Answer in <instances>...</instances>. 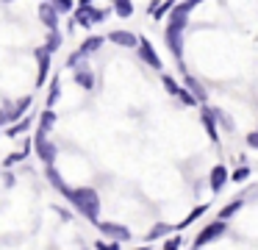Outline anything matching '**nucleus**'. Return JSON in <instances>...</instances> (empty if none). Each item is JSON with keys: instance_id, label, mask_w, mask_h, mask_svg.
<instances>
[{"instance_id": "f257e3e1", "label": "nucleus", "mask_w": 258, "mask_h": 250, "mask_svg": "<svg viewBox=\"0 0 258 250\" xmlns=\"http://www.w3.org/2000/svg\"><path fill=\"white\" fill-rule=\"evenodd\" d=\"M64 197H67L70 203L75 206V211L84 214L92 225L100 220V194H97L92 186H78V189H70L67 186V189H64Z\"/></svg>"}, {"instance_id": "f03ea898", "label": "nucleus", "mask_w": 258, "mask_h": 250, "mask_svg": "<svg viewBox=\"0 0 258 250\" xmlns=\"http://www.w3.org/2000/svg\"><path fill=\"white\" fill-rule=\"evenodd\" d=\"M106 17H108V11H103V9H95V6H78V9H73V28L75 25H81V28L100 25Z\"/></svg>"}, {"instance_id": "7ed1b4c3", "label": "nucleus", "mask_w": 258, "mask_h": 250, "mask_svg": "<svg viewBox=\"0 0 258 250\" xmlns=\"http://www.w3.org/2000/svg\"><path fill=\"white\" fill-rule=\"evenodd\" d=\"M34 150H36V156H39L45 164H56V159H58V147L47 139V133H39L36 131V136H34Z\"/></svg>"}, {"instance_id": "20e7f679", "label": "nucleus", "mask_w": 258, "mask_h": 250, "mask_svg": "<svg viewBox=\"0 0 258 250\" xmlns=\"http://www.w3.org/2000/svg\"><path fill=\"white\" fill-rule=\"evenodd\" d=\"M136 50H139V59L145 61L147 67H153V70H161V56L156 53V47H153V42L147 36H139V42H136Z\"/></svg>"}, {"instance_id": "39448f33", "label": "nucleus", "mask_w": 258, "mask_h": 250, "mask_svg": "<svg viewBox=\"0 0 258 250\" xmlns=\"http://www.w3.org/2000/svg\"><path fill=\"white\" fill-rule=\"evenodd\" d=\"M95 228L103 233V236L114 239V242H128V239H131V231L125 225H119V222H103V220H97Z\"/></svg>"}, {"instance_id": "423d86ee", "label": "nucleus", "mask_w": 258, "mask_h": 250, "mask_svg": "<svg viewBox=\"0 0 258 250\" xmlns=\"http://www.w3.org/2000/svg\"><path fill=\"white\" fill-rule=\"evenodd\" d=\"M225 231H228V222L225 220H217V222H211V225H206L200 233H197V239H195V250L203 247V244H208L211 239H219Z\"/></svg>"}, {"instance_id": "0eeeda50", "label": "nucleus", "mask_w": 258, "mask_h": 250, "mask_svg": "<svg viewBox=\"0 0 258 250\" xmlns=\"http://www.w3.org/2000/svg\"><path fill=\"white\" fill-rule=\"evenodd\" d=\"M217 111H219V109H211V106H206V103H203V109H200V120H203V125H206V131H208V139H211V142H217V139H219V128H217Z\"/></svg>"}, {"instance_id": "6e6552de", "label": "nucleus", "mask_w": 258, "mask_h": 250, "mask_svg": "<svg viewBox=\"0 0 258 250\" xmlns=\"http://www.w3.org/2000/svg\"><path fill=\"white\" fill-rule=\"evenodd\" d=\"M164 39H167L169 53H172L178 61L183 59V33H180V31H169V28H164Z\"/></svg>"}, {"instance_id": "1a4fd4ad", "label": "nucleus", "mask_w": 258, "mask_h": 250, "mask_svg": "<svg viewBox=\"0 0 258 250\" xmlns=\"http://www.w3.org/2000/svg\"><path fill=\"white\" fill-rule=\"evenodd\" d=\"M39 20H42V25H45L47 31H56V28H58V11L50 6V0H42V6H39Z\"/></svg>"}, {"instance_id": "9d476101", "label": "nucleus", "mask_w": 258, "mask_h": 250, "mask_svg": "<svg viewBox=\"0 0 258 250\" xmlns=\"http://www.w3.org/2000/svg\"><path fill=\"white\" fill-rule=\"evenodd\" d=\"M183 86L191 92V97H195L197 103H206V100H208V92H206V86H203V83L197 81L195 75H189V72H183Z\"/></svg>"}, {"instance_id": "9b49d317", "label": "nucleus", "mask_w": 258, "mask_h": 250, "mask_svg": "<svg viewBox=\"0 0 258 250\" xmlns=\"http://www.w3.org/2000/svg\"><path fill=\"white\" fill-rule=\"evenodd\" d=\"M106 39L114 42V44H119V47H136V42H139V36L131 33V31H111Z\"/></svg>"}, {"instance_id": "f8f14e48", "label": "nucleus", "mask_w": 258, "mask_h": 250, "mask_svg": "<svg viewBox=\"0 0 258 250\" xmlns=\"http://www.w3.org/2000/svg\"><path fill=\"white\" fill-rule=\"evenodd\" d=\"M34 56L39 59V75H36V83L42 86V83L47 81V72H50V53H47L45 47H36Z\"/></svg>"}, {"instance_id": "ddd939ff", "label": "nucleus", "mask_w": 258, "mask_h": 250, "mask_svg": "<svg viewBox=\"0 0 258 250\" xmlns=\"http://www.w3.org/2000/svg\"><path fill=\"white\" fill-rule=\"evenodd\" d=\"M31 103H34V97L28 94V97H20L17 103L9 106V122H17L20 117H25V111L31 109Z\"/></svg>"}, {"instance_id": "4468645a", "label": "nucleus", "mask_w": 258, "mask_h": 250, "mask_svg": "<svg viewBox=\"0 0 258 250\" xmlns=\"http://www.w3.org/2000/svg\"><path fill=\"white\" fill-rule=\"evenodd\" d=\"M225 183H228V170L222 164H217L211 170V192H222Z\"/></svg>"}, {"instance_id": "2eb2a0df", "label": "nucleus", "mask_w": 258, "mask_h": 250, "mask_svg": "<svg viewBox=\"0 0 258 250\" xmlns=\"http://www.w3.org/2000/svg\"><path fill=\"white\" fill-rule=\"evenodd\" d=\"M45 178H47V183H53V186L58 189V192L64 194V189H67V183H64V178H61V172L56 170L53 164H45Z\"/></svg>"}, {"instance_id": "dca6fc26", "label": "nucleus", "mask_w": 258, "mask_h": 250, "mask_svg": "<svg viewBox=\"0 0 258 250\" xmlns=\"http://www.w3.org/2000/svg\"><path fill=\"white\" fill-rule=\"evenodd\" d=\"M103 42H106L103 36H86L84 44L78 47V53H81V56H92V53H97V50L103 47Z\"/></svg>"}, {"instance_id": "f3484780", "label": "nucleus", "mask_w": 258, "mask_h": 250, "mask_svg": "<svg viewBox=\"0 0 258 250\" xmlns=\"http://www.w3.org/2000/svg\"><path fill=\"white\" fill-rule=\"evenodd\" d=\"M56 122H58L56 111H53V109H45V111H42V117H39V133H50L53 128H56Z\"/></svg>"}, {"instance_id": "a211bd4d", "label": "nucleus", "mask_w": 258, "mask_h": 250, "mask_svg": "<svg viewBox=\"0 0 258 250\" xmlns=\"http://www.w3.org/2000/svg\"><path fill=\"white\" fill-rule=\"evenodd\" d=\"M28 128H31V117H20L17 122H9L6 136H9V139H14V136H20V133H25Z\"/></svg>"}, {"instance_id": "6ab92c4d", "label": "nucleus", "mask_w": 258, "mask_h": 250, "mask_svg": "<svg viewBox=\"0 0 258 250\" xmlns=\"http://www.w3.org/2000/svg\"><path fill=\"white\" fill-rule=\"evenodd\" d=\"M75 83H78L81 89H86V92H92V89H95V72L92 70H78L75 72Z\"/></svg>"}, {"instance_id": "aec40b11", "label": "nucleus", "mask_w": 258, "mask_h": 250, "mask_svg": "<svg viewBox=\"0 0 258 250\" xmlns=\"http://www.w3.org/2000/svg\"><path fill=\"white\" fill-rule=\"evenodd\" d=\"M206 211H208V203L197 206V209H191V211H189V217H186L183 222H178V225H172V228H175V231H183L186 225H191V222H197V220H200V217L206 214Z\"/></svg>"}, {"instance_id": "412c9836", "label": "nucleus", "mask_w": 258, "mask_h": 250, "mask_svg": "<svg viewBox=\"0 0 258 250\" xmlns=\"http://www.w3.org/2000/svg\"><path fill=\"white\" fill-rule=\"evenodd\" d=\"M61 39L64 36H61V31H58V28H56V31H50V33H47V39H45V50L53 56L58 47H61Z\"/></svg>"}, {"instance_id": "4be33fe9", "label": "nucleus", "mask_w": 258, "mask_h": 250, "mask_svg": "<svg viewBox=\"0 0 258 250\" xmlns=\"http://www.w3.org/2000/svg\"><path fill=\"white\" fill-rule=\"evenodd\" d=\"M114 14L117 17H134V0H114Z\"/></svg>"}, {"instance_id": "5701e85b", "label": "nucleus", "mask_w": 258, "mask_h": 250, "mask_svg": "<svg viewBox=\"0 0 258 250\" xmlns=\"http://www.w3.org/2000/svg\"><path fill=\"white\" fill-rule=\"evenodd\" d=\"M67 67H70L73 72H78V70H89V64H86V56H81L78 50H75V53L67 59Z\"/></svg>"}, {"instance_id": "b1692460", "label": "nucleus", "mask_w": 258, "mask_h": 250, "mask_svg": "<svg viewBox=\"0 0 258 250\" xmlns=\"http://www.w3.org/2000/svg\"><path fill=\"white\" fill-rule=\"evenodd\" d=\"M241 206H244V197H233V203H228L222 211H219V220H230V217H233Z\"/></svg>"}, {"instance_id": "393cba45", "label": "nucleus", "mask_w": 258, "mask_h": 250, "mask_svg": "<svg viewBox=\"0 0 258 250\" xmlns=\"http://www.w3.org/2000/svg\"><path fill=\"white\" fill-rule=\"evenodd\" d=\"M172 6H175V0H164V3H158L156 9L150 11V17H153V20H164V17L172 11Z\"/></svg>"}, {"instance_id": "a878e982", "label": "nucleus", "mask_w": 258, "mask_h": 250, "mask_svg": "<svg viewBox=\"0 0 258 250\" xmlns=\"http://www.w3.org/2000/svg\"><path fill=\"white\" fill-rule=\"evenodd\" d=\"M61 97V83H58V78H53V83H50V92H47V109H53L56 106V100Z\"/></svg>"}, {"instance_id": "bb28decb", "label": "nucleus", "mask_w": 258, "mask_h": 250, "mask_svg": "<svg viewBox=\"0 0 258 250\" xmlns=\"http://www.w3.org/2000/svg\"><path fill=\"white\" fill-rule=\"evenodd\" d=\"M169 231H175V228H172V225H167V222H158V225H153V228H150L147 239H150V242H153V239H161V236H167Z\"/></svg>"}, {"instance_id": "cd10ccee", "label": "nucleus", "mask_w": 258, "mask_h": 250, "mask_svg": "<svg viewBox=\"0 0 258 250\" xmlns=\"http://www.w3.org/2000/svg\"><path fill=\"white\" fill-rule=\"evenodd\" d=\"M247 178H250V167L247 164H241L239 170L228 172V181H233V183H241V181H247Z\"/></svg>"}, {"instance_id": "c85d7f7f", "label": "nucleus", "mask_w": 258, "mask_h": 250, "mask_svg": "<svg viewBox=\"0 0 258 250\" xmlns=\"http://www.w3.org/2000/svg\"><path fill=\"white\" fill-rule=\"evenodd\" d=\"M50 6L58 11V14H70V11L75 9V3H73V0H50Z\"/></svg>"}, {"instance_id": "c756f323", "label": "nucleus", "mask_w": 258, "mask_h": 250, "mask_svg": "<svg viewBox=\"0 0 258 250\" xmlns=\"http://www.w3.org/2000/svg\"><path fill=\"white\" fill-rule=\"evenodd\" d=\"M175 97H178V100H180V103H183V106H197V100L191 97V92H189V89H186V86H180L178 92H175Z\"/></svg>"}, {"instance_id": "7c9ffc66", "label": "nucleus", "mask_w": 258, "mask_h": 250, "mask_svg": "<svg viewBox=\"0 0 258 250\" xmlns=\"http://www.w3.org/2000/svg\"><path fill=\"white\" fill-rule=\"evenodd\" d=\"M161 83H164V89H167L169 94H175V92H178V89H180V83L175 81L172 75H161Z\"/></svg>"}, {"instance_id": "2f4dec72", "label": "nucleus", "mask_w": 258, "mask_h": 250, "mask_svg": "<svg viewBox=\"0 0 258 250\" xmlns=\"http://www.w3.org/2000/svg\"><path fill=\"white\" fill-rule=\"evenodd\" d=\"M97 250H119V242H114V239H103V242H95Z\"/></svg>"}, {"instance_id": "473e14b6", "label": "nucleus", "mask_w": 258, "mask_h": 250, "mask_svg": "<svg viewBox=\"0 0 258 250\" xmlns=\"http://www.w3.org/2000/svg\"><path fill=\"white\" fill-rule=\"evenodd\" d=\"M23 159H25V150H20V153H12V156H9L6 161H3V167H6V170H9V167H12V164H17V161H23Z\"/></svg>"}, {"instance_id": "72a5a7b5", "label": "nucleus", "mask_w": 258, "mask_h": 250, "mask_svg": "<svg viewBox=\"0 0 258 250\" xmlns=\"http://www.w3.org/2000/svg\"><path fill=\"white\" fill-rule=\"evenodd\" d=\"M164 250H180V236L164 239Z\"/></svg>"}, {"instance_id": "f704fd0d", "label": "nucleus", "mask_w": 258, "mask_h": 250, "mask_svg": "<svg viewBox=\"0 0 258 250\" xmlns=\"http://www.w3.org/2000/svg\"><path fill=\"white\" fill-rule=\"evenodd\" d=\"M200 3H203V0H183V3H178V9H183V11H189V14H191V9H197Z\"/></svg>"}, {"instance_id": "c9c22d12", "label": "nucleus", "mask_w": 258, "mask_h": 250, "mask_svg": "<svg viewBox=\"0 0 258 250\" xmlns=\"http://www.w3.org/2000/svg\"><path fill=\"white\" fill-rule=\"evenodd\" d=\"M247 147L258 150V131H250V133H247Z\"/></svg>"}, {"instance_id": "e433bc0d", "label": "nucleus", "mask_w": 258, "mask_h": 250, "mask_svg": "<svg viewBox=\"0 0 258 250\" xmlns=\"http://www.w3.org/2000/svg\"><path fill=\"white\" fill-rule=\"evenodd\" d=\"M14 181H17V178H14V172L6 170V175H3V183H6V186H14Z\"/></svg>"}, {"instance_id": "4c0bfd02", "label": "nucleus", "mask_w": 258, "mask_h": 250, "mask_svg": "<svg viewBox=\"0 0 258 250\" xmlns=\"http://www.w3.org/2000/svg\"><path fill=\"white\" fill-rule=\"evenodd\" d=\"M9 125V109H0V128Z\"/></svg>"}, {"instance_id": "58836bf2", "label": "nucleus", "mask_w": 258, "mask_h": 250, "mask_svg": "<svg viewBox=\"0 0 258 250\" xmlns=\"http://www.w3.org/2000/svg\"><path fill=\"white\" fill-rule=\"evenodd\" d=\"M78 6H92V0H78Z\"/></svg>"}, {"instance_id": "ea45409f", "label": "nucleus", "mask_w": 258, "mask_h": 250, "mask_svg": "<svg viewBox=\"0 0 258 250\" xmlns=\"http://www.w3.org/2000/svg\"><path fill=\"white\" fill-rule=\"evenodd\" d=\"M136 250H150V247H136Z\"/></svg>"}, {"instance_id": "a19ab883", "label": "nucleus", "mask_w": 258, "mask_h": 250, "mask_svg": "<svg viewBox=\"0 0 258 250\" xmlns=\"http://www.w3.org/2000/svg\"><path fill=\"white\" fill-rule=\"evenodd\" d=\"M3 3H14V0H3Z\"/></svg>"}, {"instance_id": "79ce46f5", "label": "nucleus", "mask_w": 258, "mask_h": 250, "mask_svg": "<svg viewBox=\"0 0 258 250\" xmlns=\"http://www.w3.org/2000/svg\"><path fill=\"white\" fill-rule=\"evenodd\" d=\"M111 3H114V0H111Z\"/></svg>"}]
</instances>
